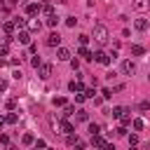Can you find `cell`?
<instances>
[{"label":"cell","instance_id":"f546056e","mask_svg":"<svg viewBox=\"0 0 150 150\" xmlns=\"http://www.w3.org/2000/svg\"><path fill=\"white\" fill-rule=\"evenodd\" d=\"M40 28H42V23H40V21H30V30H33V33H38Z\"/></svg>","mask_w":150,"mask_h":150},{"label":"cell","instance_id":"603a6c76","mask_svg":"<svg viewBox=\"0 0 150 150\" xmlns=\"http://www.w3.org/2000/svg\"><path fill=\"white\" fill-rule=\"evenodd\" d=\"M26 23H28V21H26L23 16H16V19H14V26H16V28H26Z\"/></svg>","mask_w":150,"mask_h":150},{"label":"cell","instance_id":"d6a6232c","mask_svg":"<svg viewBox=\"0 0 150 150\" xmlns=\"http://www.w3.org/2000/svg\"><path fill=\"white\" fill-rule=\"evenodd\" d=\"M84 96H87V98H94V96H96V89H94V87H91V89H84Z\"/></svg>","mask_w":150,"mask_h":150},{"label":"cell","instance_id":"7bdbcfd3","mask_svg":"<svg viewBox=\"0 0 150 150\" xmlns=\"http://www.w3.org/2000/svg\"><path fill=\"white\" fill-rule=\"evenodd\" d=\"M5 89H7V82H5V80H0V91H5Z\"/></svg>","mask_w":150,"mask_h":150},{"label":"cell","instance_id":"5bb4252c","mask_svg":"<svg viewBox=\"0 0 150 150\" xmlns=\"http://www.w3.org/2000/svg\"><path fill=\"white\" fill-rule=\"evenodd\" d=\"M16 40H19V42H21V45H28V42H30V33H28V30H21V33H19V38H16Z\"/></svg>","mask_w":150,"mask_h":150},{"label":"cell","instance_id":"ffe728a7","mask_svg":"<svg viewBox=\"0 0 150 150\" xmlns=\"http://www.w3.org/2000/svg\"><path fill=\"white\" fill-rule=\"evenodd\" d=\"M75 117H77V122H87V120H89V112H87V110H82V108H80V110H77V115H75Z\"/></svg>","mask_w":150,"mask_h":150},{"label":"cell","instance_id":"5b68a950","mask_svg":"<svg viewBox=\"0 0 150 150\" xmlns=\"http://www.w3.org/2000/svg\"><path fill=\"white\" fill-rule=\"evenodd\" d=\"M52 73H54V68H52V63H42V66H40V77H42V80H47V77H52Z\"/></svg>","mask_w":150,"mask_h":150},{"label":"cell","instance_id":"4316f807","mask_svg":"<svg viewBox=\"0 0 150 150\" xmlns=\"http://www.w3.org/2000/svg\"><path fill=\"white\" fill-rule=\"evenodd\" d=\"M21 141H23V145H30L35 138H33V134H23V138H21Z\"/></svg>","mask_w":150,"mask_h":150},{"label":"cell","instance_id":"277c9868","mask_svg":"<svg viewBox=\"0 0 150 150\" xmlns=\"http://www.w3.org/2000/svg\"><path fill=\"white\" fill-rule=\"evenodd\" d=\"M94 61L101 63V66H108V63H110V54H105V52H96V54H94Z\"/></svg>","mask_w":150,"mask_h":150},{"label":"cell","instance_id":"d6986e66","mask_svg":"<svg viewBox=\"0 0 150 150\" xmlns=\"http://www.w3.org/2000/svg\"><path fill=\"white\" fill-rule=\"evenodd\" d=\"M75 112H77L75 105H63V112H61V115H63V117H70V115H75Z\"/></svg>","mask_w":150,"mask_h":150},{"label":"cell","instance_id":"1f68e13d","mask_svg":"<svg viewBox=\"0 0 150 150\" xmlns=\"http://www.w3.org/2000/svg\"><path fill=\"white\" fill-rule=\"evenodd\" d=\"M120 120H122V127H127V124H131V115H127V112H124V115H122Z\"/></svg>","mask_w":150,"mask_h":150},{"label":"cell","instance_id":"3957f363","mask_svg":"<svg viewBox=\"0 0 150 150\" xmlns=\"http://www.w3.org/2000/svg\"><path fill=\"white\" fill-rule=\"evenodd\" d=\"M47 45H49V47H59V45H61V35H59L56 30H52V33L47 35Z\"/></svg>","mask_w":150,"mask_h":150},{"label":"cell","instance_id":"f35d334b","mask_svg":"<svg viewBox=\"0 0 150 150\" xmlns=\"http://www.w3.org/2000/svg\"><path fill=\"white\" fill-rule=\"evenodd\" d=\"M89 42V35H80V45H87Z\"/></svg>","mask_w":150,"mask_h":150},{"label":"cell","instance_id":"9a60e30c","mask_svg":"<svg viewBox=\"0 0 150 150\" xmlns=\"http://www.w3.org/2000/svg\"><path fill=\"white\" fill-rule=\"evenodd\" d=\"M68 89H70V91H84V84H82V82H80V80H77V82H75V80H73V82H70V84H68Z\"/></svg>","mask_w":150,"mask_h":150},{"label":"cell","instance_id":"8992f818","mask_svg":"<svg viewBox=\"0 0 150 150\" xmlns=\"http://www.w3.org/2000/svg\"><path fill=\"white\" fill-rule=\"evenodd\" d=\"M56 59H59V61H70V49L59 47V49H56Z\"/></svg>","mask_w":150,"mask_h":150},{"label":"cell","instance_id":"e575fe53","mask_svg":"<svg viewBox=\"0 0 150 150\" xmlns=\"http://www.w3.org/2000/svg\"><path fill=\"white\" fill-rule=\"evenodd\" d=\"M101 94H103V98H110V96H112V89H108V87H105Z\"/></svg>","mask_w":150,"mask_h":150},{"label":"cell","instance_id":"30bf717a","mask_svg":"<svg viewBox=\"0 0 150 150\" xmlns=\"http://www.w3.org/2000/svg\"><path fill=\"white\" fill-rule=\"evenodd\" d=\"M124 112H129V110H127V108H122V105H117V108H112V110H110V115H112L115 120H120Z\"/></svg>","mask_w":150,"mask_h":150},{"label":"cell","instance_id":"d4e9b609","mask_svg":"<svg viewBox=\"0 0 150 150\" xmlns=\"http://www.w3.org/2000/svg\"><path fill=\"white\" fill-rule=\"evenodd\" d=\"M89 134H91V136H96V134H101V127H98L96 122H91V124H89Z\"/></svg>","mask_w":150,"mask_h":150},{"label":"cell","instance_id":"f1b7e54d","mask_svg":"<svg viewBox=\"0 0 150 150\" xmlns=\"http://www.w3.org/2000/svg\"><path fill=\"white\" fill-rule=\"evenodd\" d=\"M75 23H77L75 16H68V19H66V26H68V28H75Z\"/></svg>","mask_w":150,"mask_h":150},{"label":"cell","instance_id":"2e32d148","mask_svg":"<svg viewBox=\"0 0 150 150\" xmlns=\"http://www.w3.org/2000/svg\"><path fill=\"white\" fill-rule=\"evenodd\" d=\"M136 12H143V9H148V2L145 0H134V5H131Z\"/></svg>","mask_w":150,"mask_h":150},{"label":"cell","instance_id":"8fae6325","mask_svg":"<svg viewBox=\"0 0 150 150\" xmlns=\"http://www.w3.org/2000/svg\"><path fill=\"white\" fill-rule=\"evenodd\" d=\"M38 12H40V5H38V2H33V5L26 7V14H28V16H35Z\"/></svg>","mask_w":150,"mask_h":150},{"label":"cell","instance_id":"b9f144b4","mask_svg":"<svg viewBox=\"0 0 150 150\" xmlns=\"http://www.w3.org/2000/svg\"><path fill=\"white\" fill-rule=\"evenodd\" d=\"M75 150H84V143H82V141H77V143H75Z\"/></svg>","mask_w":150,"mask_h":150},{"label":"cell","instance_id":"7402d4cb","mask_svg":"<svg viewBox=\"0 0 150 150\" xmlns=\"http://www.w3.org/2000/svg\"><path fill=\"white\" fill-rule=\"evenodd\" d=\"M52 103H54V105H59V108H63V105H68L63 96H54V98H52Z\"/></svg>","mask_w":150,"mask_h":150},{"label":"cell","instance_id":"9c48e42d","mask_svg":"<svg viewBox=\"0 0 150 150\" xmlns=\"http://www.w3.org/2000/svg\"><path fill=\"white\" fill-rule=\"evenodd\" d=\"M59 129H61V134H66V136H68V134H73V131H75V127H73V124H70V122H61V124H59Z\"/></svg>","mask_w":150,"mask_h":150},{"label":"cell","instance_id":"7dc6e473","mask_svg":"<svg viewBox=\"0 0 150 150\" xmlns=\"http://www.w3.org/2000/svg\"><path fill=\"white\" fill-rule=\"evenodd\" d=\"M45 150H52V148H45Z\"/></svg>","mask_w":150,"mask_h":150},{"label":"cell","instance_id":"4fadbf2b","mask_svg":"<svg viewBox=\"0 0 150 150\" xmlns=\"http://www.w3.org/2000/svg\"><path fill=\"white\" fill-rule=\"evenodd\" d=\"M14 28H16V26H14V21H2V30H5L7 35H12V33H14Z\"/></svg>","mask_w":150,"mask_h":150},{"label":"cell","instance_id":"7a4b0ae2","mask_svg":"<svg viewBox=\"0 0 150 150\" xmlns=\"http://www.w3.org/2000/svg\"><path fill=\"white\" fill-rule=\"evenodd\" d=\"M120 70H122V75H134L136 73V63L131 59H127V61H122V68Z\"/></svg>","mask_w":150,"mask_h":150},{"label":"cell","instance_id":"ee69618b","mask_svg":"<svg viewBox=\"0 0 150 150\" xmlns=\"http://www.w3.org/2000/svg\"><path fill=\"white\" fill-rule=\"evenodd\" d=\"M5 124H7V117H0V129H2Z\"/></svg>","mask_w":150,"mask_h":150},{"label":"cell","instance_id":"8d00e7d4","mask_svg":"<svg viewBox=\"0 0 150 150\" xmlns=\"http://www.w3.org/2000/svg\"><path fill=\"white\" fill-rule=\"evenodd\" d=\"M136 143H138V136L131 134V136H129V145H136Z\"/></svg>","mask_w":150,"mask_h":150},{"label":"cell","instance_id":"ac0fdd59","mask_svg":"<svg viewBox=\"0 0 150 150\" xmlns=\"http://www.w3.org/2000/svg\"><path fill=\"white\" fill-rule=\"evenodd\" d=\"M77 54H80V56H82V59H94V54H91V52H89V49H87V47H84V45H82V47H80V52H77Z\"/></svg>","mask_w":150,"mask_h":150},{"label":"cell","instance_id":"83f0119b","mask_svg":"<svg viewBox=\"0 0 150 150\" xmlns=\"http://www.w3.org/2000/svg\"><path fill=\"white\" fill-rule=\"evenodd\" d=\"M77 141H80V138H77L75 134H68V138H66V143H68V145H75Z\"/></svg>","mask_w":150,"mask_h":150},{"label":"cell","instance_id":"bcb514c9","mask_svg":"<svg viewBox=\"0 0 150 150\" xmlns=\"http://www.w3.org/2000/svg\"><path fill=\"white\" fill-rule=\"evenodd\" d=\"M9 150H19V148H16V145H9Z\"/></svg>","mask_w":150,"mask_h":150},{"label":"cell","instance_id":"44dd1931","mask_svg":"<svg viewBox=\"0 0 150 150\" xmlns=\"http://www.w3.org/2000/svg\"><path fill=\"white\" fill-rule=\"evenodd\" d=\"M129 52H131V54H134V56H141V54H143V52H145V49H143V47H141V45H131V49H129Z\"/></svg>","mask_w":150,"mask_h":150},{"label":"cell","instance_id":"d590c367","mask_svg":"<svg viewBox=\"0 0 150 150\" xmlns=\"http://www.w3.org/2000/svg\"><path fill=\"white\" fill-rule=\"evenodd\" d=\"M115 134H117V136H127V129H124V127H117Z\"/></svg>","mask_w":150,"mask_h":150},{"label":"cell","instance_id":"7c38bea8","mask_svg":"<svg viewBox=\"0 0 150 150\" xmlns=\"http://www.w3.org/2000/svg\"><path fill=\"white\" fill-rule=\"evenodd\" d=\"M45 23H47V26H49V28H56V26H59V16H56V14H49V16H47V21H45Z\"/></svg>","mask_w":150,"mask_h":150},{"label":"cell","instance_id":"4dcf8cb0","mask_svg":"<svg viewBox=\"0 0 150 150\" xmlns=\"http://www.w3.org/2000/svg\"><path fill=\"white\" fill-rule=\"evenodd\" d=\"M30 63H33V68H40V66H42V59H40V56H33Z\"/></svg>","mask_w":150,"mask_h":150},{"label":"cell","instance_id":"f6af8a7d","mask_svg":"<svg viewBox=\"0 0 150 150\" xmlns=\"http://www.w3.org/2000/svg\"><path fill=\"white\" fill-rule=\"evenodd\" d=\"M103 150H115V145H110V143H108V145H105Z\"/></svg>","mask_w":150,"mask_h":150},{"label":"cell","instance_id":"e0dca14e","mask_svg":"<svg viewBox=\"0 0 150 150\" xmlns=\"http://www.w3.org/2000/svg\"><path fill=\"white\" fill-rule=\"evenodd\" d=\"M40 12H45L47 16H49V14H54V7H52V2H42V5H40Z\"/></svg>","mask_w":150,"mask_h":150},{"label":"cell","instance_id":"cb8c5ba5","mask_svg":"<svg viewBox=\"0 0 150 150\" xmlns=\"http://www.w3.org/2000/svg\"><path fill=\"white\" fill-rule=\"evenodd\" d=\"M131 127H134V131H141V129H143V120H138V117L131 120Z\"/></svg>","mask_w":150,"mask_h":150},{"label":"cell","instance_id":"60d3db41","mask_svg":"<svg viewBox=\"0 0 150 150\" xmlns=\"http://www.w3.org/2000/svg\"><path fill=\"white\" fill-rule=\"evenodd\" d=\"M84 98H87V96H84V94H80V91H77V96H75V101H77V103H82V101H84Z\"/></svg>","mask_w":150,"mask_h":150},{"label":"cell","instance_id":"681fc988","mask_svg":"<svg viewBox=\"0 0 150 150\" xmlns=\"http://www.w3.org/2000/svg\"><path fill=\"white\" fill-rule=\"evenodd\" d=\"M35 150H38V148H35Z\"/></svg>","mask_w":150,"mask_h":150},{"label":"cell","instance_id":"6da1fadb","mask_svg":"<svg viewBox=\"0 0 150 150\" xmlns=\"http://www.w3.org/2000/svg\"><path fill=\"white\" fill-rule=\"evenodd\" d=\"M94 40H96L98 45H105V42L110 40V33H108V28H105L103 23H96V26H94Z\"/></svg>","mask_w":150,"mask_h":150},{"label":"cell","instance_id":"52a82bcc","mask_svg":"<svg viewBox=\"0 0 150 150\" xmlns=\"http://www.w3.org/2000/svg\"><path fill=\"white\" fill-rule=\"evenodd\" d=\"M91 145H94V148H98V150H103L108 143H105V138H103V136H98V134H96V136H91Z\"/></svg>","mask_w":150,"mask_h":150},{"label":"cell","instance_id":"ba28073f","mask_svg":"<svg viewBox=\"0 0 150 150\" xmlns=\"http://www.w3.org/2000/svg\"><path fill=\"white\" fill-rule=\"evenodd\" d=\"M134 28H136V30H148V19H145V16H138V19L134 21Z\"/></svg>","mask_w":150,"mask_h":150},{"label":"cell","instance_id":"ab89813d","mask_svg":"<svg viewBox=\"0 0 150 150\" xmlns=\"http://www.w3.org/2000/svg\"><path fill=\"white\" fill-rule=\"evenodd\" d=\"M70 66H73V70H77V66H80V61H77V59H70Z\"/></svg>","mask_w":150,"mask_h":150},{"label":"cell","instance_id":"c3c4849f","mask_svg":"<svg viewBox=\"0 0 150 150\" xmlns=\"http://www.w3.org/2000/svg\"><path fill=\"white\" fill-rule=\"evenodd\" d=\"M148 80H150V73H148Z\"/></svg>","mask_w":150,"mask_h":150},{"label":"cell","instance_id":"74e56055","mask_svg":"<svg viewBox=\"0 0 150 150\" xmlns=\"http://www.w3.org/2000/svg\"><path fill=\"white\" fill-rule=\"evenodd\" d=\"M7 52H9V47L7 45H0V56H7Z\"/></svg>","mask_w":150,"mask_h":150},{"label":"cell","instance_id":"484cf974","mask_svg":"<svg viewBox=\"0 0 150 150\" xmlns=\"http://www.w3.org/2000/svg\"><path fill=\"white\" fill-rule=\"evenodd\" d=\"M16 122H19V115L16 112H9L7 115V124H16Z\"/></svg>","mask_w":150,"mask_h":150},{"label":"cell","instance_id":"836d02e7","mask_svg":"<svg viewBox=\"0 0 150 150\" xmlns=\"http://www.w3.org/2000/svg\"><path fill=\"white\" fill-rule=\"evenodd\" d=\"M35 148H38V150H45V148H47V143H45L42 138H38V141H35Z\"/></svg>","mask_w":150,"mask_h":150}]
</instances>
